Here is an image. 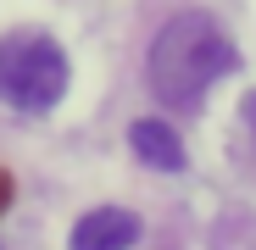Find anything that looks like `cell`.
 I'll list each match as a JSON object with an SVG mask.
<instances>
[{"label": "cell", "mask_w": 256, "mask_h": 250, "mask_svg": "<svg viewBox=\"0 0 256 250\" xmlns=\"http://www.w3.org/2000/svg\"><path fill=\"white\" fill-rule=\"evenodd\" d=\"M245 122H250V134H256V95H245Z\"/></svg>", "instance_id": "5b68a950"}, {"label": "cell", "mask_w": 256, "mask_h": 250, "mask_svg": "<svg viewBox=\"0 0 256 250\" xmlns=\"http://www.w3.org/2000/svg\"><path fill=\"white\" fill-rule=\"evenodd\" d=\"M67 78H72L67 50L50 33H12V39H0V100L12 111L39 117V111L62 106Z\"/></svg>", "instance_id": "7a4b0ae2"}, {"label": "cell", "mask_w": 256, "mask_h": 250, "mask_svg": "<svg viewBox=\"0 0 256 250\" xmlns=\"http://www.w3.org/2000/svg\"><path fill=\"white\" fill-rule=\"evenodd\" d=\"M0 206H12V178L0 173Z\"/></svg>", "instance_id": "8992f818"}, {"label": "cell", "mask_w": 256, "mask_h": 250, "mask_svg": "<svg viewBox=\"0 0 256 250\" xmlns=\"http://www.w3.org/2000/svg\"><path fill=\"white\" fill-rule=\"evenodd\" d=\"M128 145H134V156L145 167H156V173H184V145H178V134L167 128L162 117H140L134 128H128Z\"/></svg>", "instance_id": "277c9868"}, {"label": "cell", "mask_w": 256, "mask_h": 250, "mask_svg": "<svg viewBox=\"0 0 256 250\" xmlns=\"http://www.w3.org/2000/svg\"><path fill=\"white\" fill-rule=\"evenodd\" d=\"M140 245V217L122 212V206H95L72 223L67 250H134Z\"/></svg>", "instance_id": "3957f363"}, {"label": "cell", "mask_w": 256, "mask_h": 250, "mask_svg": "<svg viewBox=\"0 0 256 250\" xmlns=\"http://www.w3.org/2000/svg\"><path fill=\"white\" fill-rule=\"evenodd\" d=\"M234 67H240L234 39L206 11H173L162 22V33L150 39V61H145L156 100L173 111H195L206 100V89L218 78H228Z\"/></svg>", "instance_id": "6da1fadb"}]
</instances>
